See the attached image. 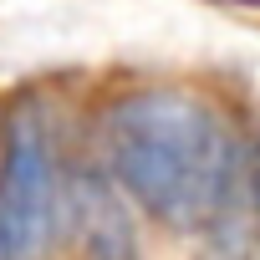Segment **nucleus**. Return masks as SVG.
<instances>
[{"label": "nucleus", "instance_id": "nucleus-1", "mask_svg": "<svg viewBox=\"0 0 260 260\" xmlns=\"http://www.w3.org/2000/svg\"><path fill=\"white\" fill-rule=\"evenodd\" d=\"M107 174L148 219L204 235L214 230L240 184V138L224 112L189 87L122 92L102 117Z\"/></svg>", "mask_w": 260, "mask_h": 260}, {"label": "nucleus", "instance_id": "nucleus-2", "mask_svg": "<svg viewBox=\"0 0 260 260\" xmlns=\"http://www.w3.org/2000/svg\"><path fill=\"white\" fill-rule=\"evenodd\" d=\"M67 214L61 127L41 92H21L0 112V260H41Z\"/></svg>", "mask_w": 260, "mask_h": 260}, {"label": "nucleus", "instance_id": "nucleus-3", "mask_svg": "<svg viewBox=\"0 0 260 260\" xmlns=\"http://www.w3.org/2000/svg\"><path fill=\"white\" fill-rule=\"evenodd\" d=\"M67 209L77 214V235L92 250V260H133L138 240H133V224H127V209H122V189L112 184V174L87 169L77 179V189H67Z\"/></svg>", "mask_w": 260, "mask_h": 260}, {"label": "nucleus", "instance_id": "nucleus-4", "mask_svg": "<svg viewBox=\"0 0 260 260\" xmlns=\"http://www.w3.org/2000/svg\"><path fill=\"white\" fill-rule=\"evenodd\" d=\"M250 204H255V219H260V138H255V153H250Z\"/></svg>", "mask_w": 260, "mask_h": 260}]
</instances>
